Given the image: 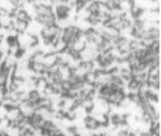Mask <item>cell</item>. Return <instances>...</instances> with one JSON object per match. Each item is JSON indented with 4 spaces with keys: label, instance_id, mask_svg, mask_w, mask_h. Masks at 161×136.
<instances>
[{
    "label": "cell",
    "instance_id": "cell-1",
    "mask_svg": "<svg viewBox=\"0 0 161 136\" xmlns=\"http://www.w3.org/2000/svg\"><path fill=\"white\" fill-rule=\"evenodd\" d=\"M7 114H8V109H7V107H6L4 105L0 104V120H1V119H6V118H7Z\"/></svg>",
    "mask_w": 161,
    "mask_h": 136
}]
</instances>
